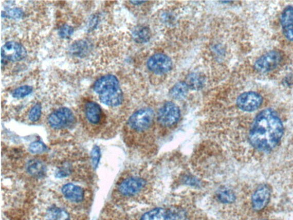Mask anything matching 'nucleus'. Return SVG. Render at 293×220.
Instances as JSON below:
<instances>
[{"label": "nucleus", "mask_w": 293, "mask_h": 220, "mask_svg": "<svg viewBox=\"0 0 293 220\" xmlns=\"http://www.w3.org/2000/svg\"><path fill=\"white\" fill-rule=\"evenodd\" d=\"M89 48L88 43L86 42H79L76 43L72 47L71 51L77 56H83L85 53H87Z\"/></svg>", "instance_id": "nucleus-24"}, {"label": "nucleus", "mask_w": 293, "mask_h": 220, "mask_svg": "<svg viewBox=\"0 0 293 220\" xmlns=\"http://www.w3.org/2000/svg\"><path fill=\"white\" fill-rule=\"evenodd\" d=\"M151 32L150 29L145 27H139L133 32L135 41L139 43H144L150 41Z\"/></svg>", "instance_id": "nucleus-20"}, {"label": "nucleus", "mask_w": 293, "mask_h": 220, "mask_svg": "<svg viewBox=\"0 0 293 220\" xmlns=\"http://www.w3.org/2000/svg\"><path fill=\"white\" fill-rule=\"evenodd\" d=\"M29 151L34 154H42L46 152L47 148L43 142L36 141L29 145Z\"/></svg>", "instance_id": "nucleus-26"}, {"label": "nucleus", "mask_w": 293, "mask_h": 220, "mask_svg": "<svg viewBox=\"0 0 293 220\" xmlns=\"http://www.w3.org/2000/svg\"><path fill=\"white\" fill-rule=\"evenodd\" d=\"M186 83L189 89L199 90L205 86V78L200 74L192 73L187 78Z\"/></svg>", "instance_id": "nucleus-18"}, {"label": "nucleus", "mask_w": 293, "mask_h": 220, "mask_svg": "<svg viewBox=\"0 0 293 220\" xmlns=\"http://www.w3.org/2000/svg\"><path fill=\"white\" fill-rule=\"evenodd\" d=\"M45 197L39 207L40 216L42 220H73L67 207L68 205L57 193H50Z\"/></svg>", "instance_id": "nucleus-3"}, {"label": "nucleus", "mask_w": 293, "mask_h": 220, "mask_svg": "<svg viewBox=\"0 0 293 220\" xmlns=\"http://www.w3.org/2000/svg\"><path fill=\"white\" fill-rule=\"evenodd\" d=\"M131 3H132L134 5H136V6H137V5H140L141 4H143V3H145V2H131Z\"/></svg>", "instance_id": "nucleus-29"}, {"label": "nucleus", "mask_w": 293, "mask_h": 220, "mask_svg": "<svg viewBox=\"0 0 293 220\" xmlns=\"http://www.w3.org/2000/svg\"><path fill=\"white\" fill-rule=\"evenodd\" d=\"M270 192L268 188L262 186L257 190L252 197V207L255 211H261L269 203Z\"/></svg>", "instance_id": "nucleus-15"}, {"label": "nucleus", "mask_w": 293, "mask_h": 220, "mask_svg": "<svg viewBox=\"0 0 293 220\" xmlns=\"http://www.w3.org/2000/svg\"><path fill=\"white\" fill-rule=\"evenodd\" d=\"M33 91V88L29 86H23L15 89L12 93V96L14 98L22 99L28 96Z\"/></svg>", "instance_id": "nucleus-25"}, {"label": "nucleus", "mask_w": 293, "mask_h": 220, "mask_svg": "<svg viewBox=\"0 0 293 220\" xmlns=\"http://www.w3.org/2000/svg\"><path fill=\"white\" fill-rule=\"evenodd\" d=\"M69 206L80 207L87 203L90 194L87 189L79 185L65 183L56 192Z\"/></svg>", "instance_id": "nucleus-5"}, {"label": "nucleus", "mask_w": 293, "mask_h": 220, "mask_svg": "<svg viewBox=\"0 0 293 220\" xmlns=\"http://www.w3.org/2000/svg\"><path fill=\"white\" fill-rule=\"evenodd\" d=\"M74 28L69 25L65 24L60 28L59 35L63 39L69 38L74 33Z\"/></svg>", "instance_id": "nucleus-27"}, {"label": "nucleus", "mask_w": 293, "mask_h": 220, "mask_svg": "<svg viewBox=\"0 0 293 220\" xmlns=\"http://www.w3.org/2000/svg\"><path fill=\"white\" fill-rule=\"evenodd\" d=\"M154 118V114L152 109H140L131 116L129 119L128 126L134 131L142 132L151 127Z\"/></svg>", "instance_id": "nucleus-8"}, {"label": "nucleus", "mask_w": 293, "mask_h": 220, "mask_svg": "<svg viewBox=\"0 0 293 220\" xmlns=\"http://www.w3.org/2000/svg\"><path fill=\"white\" fill-rule=\"evenodd\" d=\"M146 66L150 71L157 75H163L171 71L173 63L168 55L156 53L149 59Z\"/></svg>", "instance_id": "nucleus-11"}, {"label": "nucleus", "mask_w": 293, "mask_h": 220, "mask_svg": "<svg viewBox=\"0 0 293 220\" xmlns=\"http://www.w3.org/2000/svg\"><path fill=\"white\" fill-rule=\"evenodd\" d=\"M27 173L32 177L42 178L46 173V167L43 162L37 159H29L25 165Z\"/></svg>", "instance_id": "nucleus-16"}, {"label": "nucleus", "mask_w": 293, "mask_h": 220, "mask_svg": "<svg viewBox=\"0 0 293 220\" xmlns=\"http://www.w3.org/2000/svg\"><path fill=\"white\" fill-rule=\"evenodd\" d=\"M218 197L220 201L226 204L233 203L235 199L234 193L228 189H221L218 193Z\"/></svg>", "instance_id": "nucleus-23"}, {"label": "nucleus", "mask_w": 293, "mask_h": 220, "mask_svg": "<svg viewBox=\"0 0 293 220\" xmlns=\"http://www.w3.org/2000/svg\"><path fill=\"white\" fill-rule=\"evenodd\" d=\"M281 54L277 51H271L262 55L257 60L254 68L257 72L265 73L274 69L280 64Z\"/></svg>", "instance_id": "nucleus-12"}, {"label": "nucleus", "mask_w": 293, "mask_h": 220, "mask_svg": "<svg viewBox=\"0 0 293 220\" xmlns=\"http://www.w3.org/2000/svg\"><path fill=\"white\" fill-rule=\"evenodd\" d=\"M140 220H176V218L168 209L156 208L144 214Z\"/></svg>", "instance_id": "nucleus-17"}, {"label": "nucleus", "mask_w": 293, "mask_h": 220, "mask_svg": "<svg viewBox=\"0 0 293 220\" xmlns=\"http://www.w3.org/2000/svg\"><path fill=\"white\" fill-rule=\"evenodd\" d=\"M284 133L279 115L271 108L263 110L256 117L249 134L252 146L261 151L274 149Z\"/></svg>", "instance_id": "nucleus-1"}, {"label": "nucleus", "mask_w": 293, "mask_h": 220, "mask_svg": "<svg viewBox=\"0 0 293 220\" xmlns=\"http://www.w3.org/2000/svg\"><path fill=\"white\" fill-rule=\"evenodd\" d=\"M180 110L173 102L165 103L158 114V121L164 127H171L178 123L180 118Z\"/></svg>", "instance_id": "nucleus-10"}, {"label": "nucleus", "mask_w": 293, "mask_h": 220, "mask_svg": "<svg viewBox=\"0 0 293 220\" xmlns=\"http://www.w3.org/2000/svg\"><path fill=\"white\" fill-rule=\"evenodd\" d=\"M93 89L98 95L101 102L105 106L116 107L122 104L123 94L117 78L113 75H106L94 83Z\"/></svg>", "instance_id": "nucleus-2"}, {"label": "nucleus", "mask_w": 293, "mask_h": 220, "mask_svg": "<svg viewBox=\"0 0 293 220\" xmlns=\"http://www.w3.org/2000/svg\"><path fill=\"white\" fill-rule=\"evenodd\" d=\"M281 23L285 38L293 42V7L288 6L283 11L281 16Z\"/></svg>", "instance_id": "nucleus-14"}, {"label": "nucleus", "mask_w": 293, "mask_h": 220, "mask_svg": "<svg viewBox=\"0 0 293 220\" xmlns=\"http://www.w3.org/2000/svg\"><path fill=\"white\" fill-rule=\"evenodd\" d=\"M28 54L27 49L16 42H9L2 48V64L23 61Z\"/></svg>", "instance_id": "nucleus-9"}, {"label": "nucleus", "mask_w": 293, "mask_h": 220, "mask_svg": "<svg viewBox=\"0 0 293 220\" xmlns=\"http://www.w3.org/2000/svg\"><path fill=\"white\" fill-rule=\"evenodd\" d=\"M143 179L137 176H129L120 180L115 189V193L120 197H131L139 193L145 186Z\"/></svg>", "instance_id": "nucleus-7"}, {"label": "nucleus", "mask_w": 293, "mask_h": 220, "mask_svg": "<svg viewBox=\"0 0 293 220\" xmlns=\"http://www.w3.org/2000/svg\"><path fill=\"white\" fill-rule=\"evenodd\" d=\"M23 9L17 7L7 8L2 12V17L10 19H20L24 17Z\"/></svg>", "instance_id": "nucleus-21"}, {"label": "nucleus", "mask_w": 293, "mask_h": 220, "mask_svg": "<svg viewBox=\"0 0 293 220\" xmlns=\"http://www.w3.org/2000/svg\"><path fill=\"white\" fill-rule=\"evenodd\" d=\"M100 158V149L98 146H95L92 152V164L94 168L97 167Z\"/></svg>", "instance_id": "nucleus-28"}, {"label": "nucleus", "mask_w": 293, "mask_h": 220, "mask_svg": "<svg viewBox=\"0 0 293 220\" xmlns=\"http://www.w3.org/2000/svg\"><path fill=\"white\" fill-rule=\"evenodd\" d=\"M77 122L71 109L67 107L56 109L48 116L47 122L50 129L55 131H69Z\"/></svg>", "instance_id": "nucleus-6"}, {"label": "nucleus", "mask_w": 293, "mask_h": 220, "mask_svg": "<svg viewBox=\"0 0 293 220\" xmlns=\"http://www.w3.org/2000/svg\"><path fill=\"white\" fill-rule=\"evenodd\" d=\"M189 88L186 82H179L172 87L170 95L172 98L175 100L185 99L189 93Z\"/></svg>", "instance_id": "nucleus-19"}, {"label": "nucleus", "mask_w": 293, "mask_h": 220, "mask_svg": "<svg viewBox=\"0 0 293 220\" xmlns=\"http://www.w3.org/2000/svg\"><path fill=\"white\" fill-rule=\"evenodd\" d=\"M82 116L85 126L92 133H99L105 123V115L100 105L94 101L86 102L82 109Z\"/></svg>", "instance_id": "nucleus-4"}, {"label": "nucleus", "mask_w": 293, "mask_h": 220, "mask_svg": "<svg viewBox=\"0 0 293 220\" xmlns=\"http://www.w3.org/2000/svg\"><path fill=\"white\" fill-rule=\"evenodd\" d=\"M42 114V107L41 104L38 103L35 104L28 114V118L30 122L34 123L41 118Z\"/></svg>", "instance_id": "nucleus-22"}, {"label": "nucleus", "mask_w": 293, "mask_h": 220, "mask_svg": "<svg viewBox=\"0 0 293 220\" xmlns=\"http://www.w3.org/2000/svg\"><path fill=\"white\" fill-rule=\"evenodd\" d=\"M263 102V98L259 93L250 91L240 95L236 104L240 109L246 112H252L259 109Z\"/></svg>", "instance_id": "nucleus-13"}]
</instances>
